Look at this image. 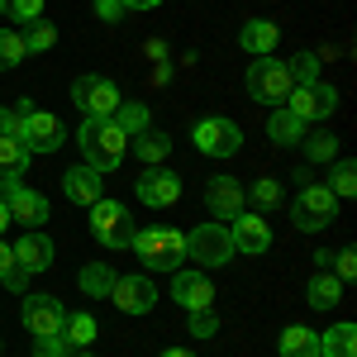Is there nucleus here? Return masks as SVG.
I'll return each instance as SVG.
<instances>
[{"label": "nucleus", "instance_id": "nucleus-1", "mask_svg": "<svg viewBox=\"0 0 357 357\" xmlns=\"http://www.w3.org/2000/svg\"><path fill=\"white\" fill-rule=\"evenodd\" d=\"M77 148H82L86 167H96L100 176L114 172V167L129 158V138H124V129H119L114 119H82V129H77Z\"/></svg>", "mask_w": 357, "mask_h": 357}, {"label": "nucleus", "instance_id": "nucleus-2", "mask_svg": "<svg viewBox=\"0 0 357 357\" xmlns=\"http://www.w3.org/2000/svg\"><path fill=\"white\" fill-rule=\"evenodd\" d=\"M138 262L148 272H176L186 262V234L181 229H167V224H148V229H134V243Z\"/></svg>", "mask_w": 357, "mask_h": 357}, {"label": "nucleus", "instance_id": "nucleus-3", "mask_svg": "<svg viewBox=\"0 0 357 357\" xmlns=\"http://www.w3.org/2000/svg\"><path fill=\"white\" fill-rule=\"evenodd\" d=\"M134 215H129V205H119V200H96L91 205V234L100 238V243L110 248V252H124V248L134 243Z\"/></svg>", "mask_w": 357, "mask_h": 357}, {"label": "nucleus", "instance_id": "nucleus-4", "mask_svg": "<svg viewBox=\"0 0 357 357\" xmlns=\"http://www.w3.org/2000/svg\"><path fill=\"white\" fill-rule=\"evenodd\" d=\"M186 257H191V262H200V272H210V267H224V262L234 257L229 224H220V220L195 224L191 234H186Z\"/></svg>", "mask_w": 357, "mask_h": 357}, {"label": "nucleus", "instance_id": "nucleus-5", "mask_svg": "<svg viewBox=\"0 0 357 357\" xmlns=\"http://www.w3.org/2000/svg\"><path fill=\"white\" fill-rule=\"evenodd\" d=\"M119 100H124V91L110 82V77H96V72H86L72 82V105L86 114V119H110L119 110Z\"/></svg>", "mask_w": 357, "mask_h": 357}, {"label": "nucleus", "instance_id": "nucleus-6", "mask_svg": "<svg viewBox=\"0 0 357 357\" xmlns=\"http://www.w3.org/2000/svg\"><path fill=\"white\" fill-rule=\"evenodd\" d=\"M243 82H248V96L262 100V105H281V100L291 96V86H296L281 57H252V67H248Z\"/></svg>", "mask_w": 357, "mask_h": 357}, {"label": "nucleus", "instance_id": "nucleus-7", "mask_svg": "<svg viewBox=\"0 0 357 357\" xmlns=\"http://www.w3.org/2000/svg\"><path fill=\"white\" fill-rule=\"evenodd\" d=\"M191 143H195V153H205V158H234L243 148V129L234 119H224V114H210V119H195Z\"/></svg>", "mask_w": 357, "mask_h": 357}, {"label": "nucleus", "instance_id": "nucleus-8", "mask_svg": "<svg viewBox=\"0 0 357 357\" xmlns=\"http://www.w3.org/2000/svg\"><path fill=\"white\" fill-rule=\"evenodd\" d=\"M291 220H296V229H305V234L324 229V224L338 220V195H333L329 186H314V181H305L301 195H296V210H291Z\"/></svg>", "mask_w": 357, "mask_h": 357}, {"label": "nucleus", "instance_id": "nucleus-9", "mask_svg": "<svg viewBox=\"0 0 357 357\" xmlns=\"http://www.w3.org/2000/svg\"><path fill=\"white\" fill-rule=\"evenodd\" d=\"M0 200H5V210H10V224H20V229H43V224H48V200L38 191H29L20 176L0 181Z\"/></svg>", "mask_w": 357, "mask_h": 357}, {"label": "nucleus", "instance_id": "nucleus-10", "mask_svg": "<svg viewBox=\"0 0 357 357\" xmlns=\"http://www.w3.org/2000/svg\"><path fill=\"white\" fill-rule=\"evenodd\" d=\"M291 105L286 110L296 114L301 124H314V119H329L333 110H338V91H333L324 77L319 82H305V86H291V96H286Z\"/></svg>", "mask_w": 357, "mask_h": 357}, {"label": "nucleus", "instance_id": "nucleus-11", "mask_svg": "<svg viewBox=\"0 0 357 357\" xmlns=\"http://www.w3.org/2000/svg\"><path fill=\"white\" fill-rule=\"evenodd\" d=\"M229 238H234V252H248V257H262L272 248V224L262 220L257 210H238L229 220Z\"/></svg>", "mask_w": 357, "mask_h": 357}, {"label": "nucleus", "instance_id": "nucleus-12", "mask_svg": "<svg viewBox=\"0 0 357 357\" xmlns=\"http://www.w3.org/2000/svg\"><path fill=\"white\" fill-rule=\"evenodd\" d=\"M134 191H138V200H143L148 210H167V205L181 200V176H176L172 167H148V172L134 181Z\"/></svg>", "mask_w": 357, "mask_h": 357}, {"label": "nucleus", "instance_id": "nucleus-13", "mask_svg": "<svg viewBox=\"0 0 357 357\" xmlns=\"http://www.w3.org/2000/svg\"><path fill=\"white\" fill-rule=\"evenodd\" d=\"M20 319H24V329L33 333V338H48V333H62L67 310H62V301H53V296H29V291H24Z\"/></svg>", "mask_w": 357, "mask_h": 357}, {"label": "nucleus", "instance_id": "nucleus-14", "mask_svg": "<svg viewBox=\"0 0 357 357\" xmlns=\"http://www.w3.org/2000/svg\"><path fill=\"white\" fill-rule=\"evenodd\" d=\"M205 205L215 220H234L238 210H248V186L238 176H210L205 181Z\"/></svg>", "mask_w": 357, "mask_h": 357}, {"label": "nucleus", "instance_id": "nucleus-15", "mask_svg": "<svg viewBox=\"0 0 357 357\" xmlns=\"http://www.w3.org/2000/svg\"><path fill=\"white\" fill-rule=\"evenodd\" d=\"M67 143V129H62V119L48 110H29L24 114V148L29 153H57Z\"/></svg>", "mask_w": 357, "mask_h": 357}, {"label": "nucleus", "instance_id": "nucleus-16", "mask_svg": "<svg viewBox=\"0 0 357 357\" xmlns=\"http://www.w3.org/2000/svg\"><path fill=\"white\" fill-rule=\"evenodd\" d=\"M172 296L181 310H215V286L205 272H191V267H176L172 272Z\"/></svg>", "mask_w": 357, "mask_h": 357}, {"label": "nucleus", "instance_id": "nucleus-17", "mask_svg": "<svg viewBox=\"0 0 357 357\" xmlns=\"http://www.w3.org/2000/svg\"><path fill=\"white\" fill-rule=\"evenodd\" d=\"M110 301L124 310V314H148L153 305H158V291H153V281L148 276H114V286H110Z\"/></svg>", "mask_w": 357, "mask_h": 357}, {"label": "nucleus", "instance_id": "nucleus-18", "mask_svg": "<svg viewBox=\"0 0 357 357\" xmlns=\"http://www.w3.org/2000/svg\"><path fill=\"white\" fill-rule=\"evenodd\" d=\"M53 238L48 234H38V229H24V238L15 243V267L24 276H38V272H48L53 267Z\"/></svg>", "mask_w": 357, "mask_h": 357}, {"label": "nucleus", "instance_id": "nucleus-19", "mask_svg": "<svg viewBox=\"0 0 357 357\" xmlns=\"http://www.w3.org/2000/svg\"><path fill=\"white\" fill-rule=\"evenodd\" d=\"M100 186H105V181H100V172H96V167H72V172H62V195H67V200H72V205H86V210H91V205H96V200H100Z\"/></svg>", "mask_w": 357, "mask_h": 357}, {"label": "nucleus", "instance_id": "nucleus-20", "mask_svg": "<svg viewBox=\"0 0 357 357\" xmlns=\"http://www.w3.org/2000/svg\"><path fill=\"white\" fill-rule=\"evenodd\" d=\"M281 43V29L272 24V20H248L243 33H238V48L252 57H272V48Z\"/></svg>", "mask_w": 357, "mask_h": 357}, {"label": "nucleus", "instance_id": "nucleus-21", "mask_svg": "<svg viewBox=\"0 0 357 357\" xmlns=\"http://www.w3.org/2000/svg\"><path fill=\"white\" fill-rule=\"evenodd\" d=\"M305 301H310V310H333V305L343 301V281L329 267H319V272L310 276V286H305Z\"/></svg>", "mask_w": 357, "mask_h": 357}, {"label": "nucleus", "instance_id": "nucleus-22", "mask_svg": "<svg viewBox=\"0 0 357 357\" xmlns=\"http://www.w3.org/2000/svg\"><path fill=\"white\" fill-rule=\"evenodd\" d=\"M129 148L138 153V162H148V167H162L167 158H172V138H167L162 129H143V134H134Z\"/></svg>", "mask_w": 357, "mask_h": 357}, {"label": "nucleus", "instance_id": "nucleus-23", "mask_svg": "<svg viewBox=\"0 0 357 357\" xmlns=\"http://www.w3.org/2000/svg\"><path fill=\"white\" fill-rule=\"evenodd\" d=\"M62 338H67V348H72V353H77V348H91V343L100 338V324H96V314H86V310L67 314V319H62Z\"/></svg>", "mask_w": 357, "mask_h": 357}, {"label": "nucleus", "instance_id": "nucleus-24", "mask_svg": "<svg viewBox=\"0 0 357 357\" xmlns=\"http://www.w3.org/2000/svg\"><path fill=\"white\" fill-rule=\"evenodd\" d=\"M29 162H33V153L24 148V138H0V181L24 176Z\"/></svg>", "mask_w": 357, "mask_h": 357}, {"label": "nucleus", "instance_id": "nucleus-25", "mask_svg": "<svg viewBox=\"0 0 357 357\" xmlns=\"http://www.w3.org/2000/svg\"><path fill=\"white\" fill-rule=\"evenodd\" d=\"M281 357H319V333L305 329V324L281 329Z\"/></svg>", "mask_w": 357, "mask_h": 357}, {"label": "nucleus", "instance_id": "nucleus-26", "mask_svg": "<svg viewBox=\"0 0 357 357\" xmlns=\"http://www.w3.org/2000/svg\"><path fill=\"white\" fill-rule=\"evenodd\" d=\"M319 357H357V329L333 324L329 333H319Z\"/></svg>", "mask_w": 357, "mask_h": 357}, {"label": "nucleus", "instance_id": "nucleus-27", "mask_svg": "<svg viewBox=\"0 0 357 357\" xmlns=\"http://www.w3.org/2000/svg\"><path fill=\"white\" fill-rule=\"evenodd\" d=\"M267 138L281 143V148H291V143H301V138H305V124L281 105V110H272V119H267Z\"/></svg>", "mask_w": 357, "mask_h": 357}, {"label": "nucleus", "instance_id": "nucleus-28", "mask_svg": "<svg viewBox=\"0 0 357 357\" xmlns=\"http://www.w3.org/2000/svg\"><path fill=\"white\" fill-rule=\"evenodd\" d=\"M110 119L124 129V138H134V134H143V129H153V110H148V105H138V100H119V110H114Z\"/></svg>", "mask_w": 357, "mask_h": 357}, {"label": "nucleus", "instance_id": "nucleus-29", "mask_svg": "<svg viewBox=\"0 0 357 357\" xmlns=\"http://www.w3.org/2000/svg\"><path fill=\"white\" fill-rule=\"evenodd\" d=\"M248 200H252V210H257V215H272V210H281L286 191H281V181H276V176H257Z\"/></svg>", "mask_w": 357, "mask_h": 357}, {"label": "nucleus", "instance_id": "nucleus-30", "mask_svg": "<svg viewBox=\"0 0 357 357\" xmlns=\"http://www.w3.org/2000/svg\"><path fill=\"white\" fill-rule=\"evenodd\" d=\"M20 29H24V33H20V38H24V53H48L57 43V24H48L43 15L29 20V24H20Z\"/></svg>", "mask_w": 357, "mask_h": 357}, {"label": "nucleus", "instance_id": "nucleus-31", "mask_svg": "<svg viewBox=\"0 0 357 357\" xmlns=\"http://www.w3.org/2000/svg\"><path fill=\"white\" fill-rule=\"evenodd\" d=\"M114 267L110 262H86L82 267V291L86 296H110V286H114Z\"/></svg>", "mask_w": 357, "mask_h": 357}, {"label": "nucleus", "instance_id": "nucleus-32", "mask_svg": "<svg viewBox=\"0 0 357 357\" xmlns=\"http://www.w3.org/2000/svg\"><path fill=\"white\" fill-rule=\"evenodd\" d=\"M0 286H10L15 296H24L29 286V276L15 267V243H5V238H0Z\"/></svg>", "mask_w": 357, "mask_h": 357}, {"label": "nucleus", "instance_id": "nucleus-33", "mask_svg": "<svg viewBox=\"0 0 357 357\" xmlns=\"http://www.w3.org/2000/svg\"><path fill=\"white\" fill-rule=\"evenodd\" d=\"M329 191L338 195V200H348V195H357V167L348 162V158H333V172H329Z\"/></svg>", "mask_w": 357, "mask_h": 357}, {"label": "nucleus", "instance_id": "nucleus-34", "mask_svg": "<svg viewBox=\"0 0 357 357\" xmlns=\"http://www.w3.org/2000/svg\"><path fill=\"white\" fill-rule=\"evenodd\" d=\"M301 148L310 162H333L338 158V138L333 134H310V138H301Z\"/></svg>", "mask_w": 357, "mask_h": 357}, {"label": "nucleus", "instance_id": "nucleus-35", "mask_svg": "<svg viewBox=\"0 0 357 357\" xmlns=\"http://www.w3.org/2000/svg\"><path fill=\"white\" fill-rule=\"evenodd\" d=\"M24 38L15 33V29H0V72H10V67H20L24 62Z\"/></svg>", "mask_w": 357, "mask_h": 357}, {"label": "nucleus", "instance_id": "nucleus-36", "mask_svg": "<svg viewBox=\"0 0 357 357\" xmlns=\"http://www.w3.org/2000/svg\"><path fill=\"white\" fill-rule=\"evenodd\" d=\"M0 15H5L10 24H29V20L43 15V0H0Z\"/></svg>", "mask_w": 357, "mask_h": 357}, {"label": "nucleus", "instance_id": "nucleus-37", "mask_svg": "<svg viewBox=\"0 0 357 357\" xmlns=\"http://www.w3.org/2000/svg\"><path fill=\"white\" fill-rule=\"evenodd\" d=\"M286 72H291V82L305 86V82H319V53H296L286 62Z\"/></svg>", "mask_w": 357, "mask_h": 357}, {"label": "nucleus", "instance_id": "nucleus-38", "mask_svg": "<svg viewBox=\"0 0 357 357\" xmlns=\"http://www.w3.org/2000/svg\"><path fill=\"white\" fill-rule=\"evenodd\" d=\"M186 329H191L195 338H215V333H220V314H215V310H186Z\"/></svg>", "mask_w": 357, "mask_h": 357}, {"label": "nucleus", "instance_id": "nucleus-39", "mask_svg": "<svg viewBox=\"0 0 357 357\" xmlns=\"http://www.w3.org/2000/svg\"><path fill=\"white\" fill-rule=\"evenodd\" d=\"M329 257H333V276H338V281H353L357 276V248H338Z\"/></svg>", "mask_w": 357, "mask_h": 357}, {"label": "nucleus", "instance_id": "nucleus-40", "mask_svg": "<svg viewBox=\"0 0 357 357\" xmlns=\"http://www.w3.org/2000/svg\"><path fill=\"white\" fill-rule=\"evenodd\" d=\"M67 338L62 333H48V338H33V357H67Z\"/></svg>", "mask_w": 357, "mask_h": 357}, {"label": "nucleus", "instance_id": "nucleus-41", "mask_svg": "<svg viewBox=\"0 0 357 357\" xmlns=\"http://www.w3.org/2000/svg\"><path fill=\"white\" fill-rule=\"evenodd\" d=\"M0 138H24V114H15L10 105H0Z\"/></svg>", "mask_w": 357, "mask_h": 357}, {"label": "nucleus", "instance_id": "nucleus-42", "mask_svg": "<svg viewBox=\"0 0 357 357\" xmlns=\"http://www.w3.org/2000/svg\"><path fill=\"white\" fill-rule=\"evenodd\" d=\"M96 15H100V20H105V24H119V20H124V15H129V10H124V5H119V0H96Z\"/></svg>", "mask_w": 357, "mask_h": 357}, {"label": "nucleus", "instance_id": "nucleus-43", "mask_svg": "<svg viewBox=\"0 0 357 357\" xmlns=\"http://www.w3.org/2000/svg\"><path fill=\"white\" fill-rule=\"evenodd\" d=\"M119 5H124V10H129V15H134V10H158V5H162V0H119Z\"/></svg>", "mask_w": 357, "mask_h": 357}, {"label": "nucleus", "instance_id": "nucleus-44", "mask_svg": "<svg viewBox=\"0 0 357 357\" xmlns=\"http://www.w3.org/2000/svg\"><path fill=\"white\" fill-rule=\"evenodd\" d=\"M148 57H153V62H162V67H167V43H158V38H153V43H148Z\"/></svg>", "mask_w": 357, "mask_h": 357}, {"label": "nucleus", "instance_id": "nucleus-45", "mask_svg": "<svg viewBox=\"0 0 357 357\" xmlns=\"http://www.w3.org/2000/svg\"><path fill=\"white\" fill-rule=\"evenodd\" d=\"M5 229H10V210H5V200H0V238H5Z\"/></svg>", "mask_w": 357, "mask_h": 357}, {"label": "nucleus", "instance_id": "nucleus-46", "mask_svg": "<svg viewBox=\"0 0 357 357\" xmlns=\"http://www.w3.org/2000/svg\"><path fill=\"white\" fill-rule=\"evenodd\" d=\"M162 357H195V353H191V348H167Z\"/></svg>", "mask_w": 357, "mask_h": 357}, {"label": "nucleus", "instance_id": "nucleus-47", "mask_svg": "<svg viewBox=\"0 0 357 357\" xmlns=\"http://www.w3.org/2000/svg\"><path fill=\"white\" fill-rule=\"evenodd\" d=\"M67 357H91V353H82V348H77V353H67Z\"/></svg>", "mask_w": 357, "mask_h": 357}]
</instances>
